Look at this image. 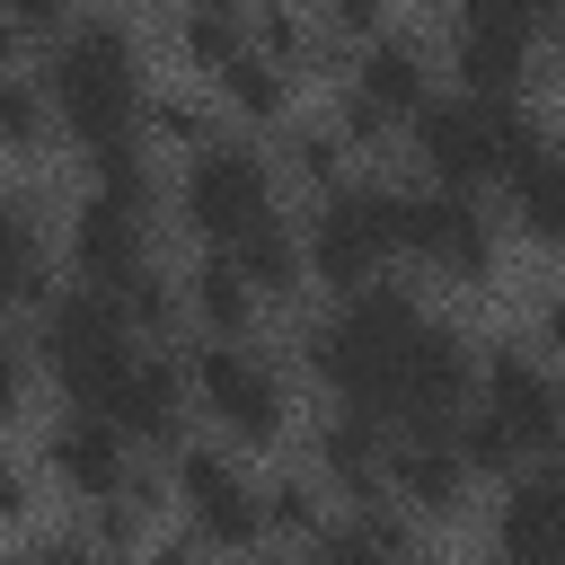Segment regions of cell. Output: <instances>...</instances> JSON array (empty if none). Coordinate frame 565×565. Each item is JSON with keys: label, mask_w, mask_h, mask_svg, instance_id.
<instances>
[{"label": "cell", "mask_w": 565, "mask_h": 565, "mask_svg": "<svg viewBox=\"0 0 565 565\" xmlns=\"http://www.w3.org/2000/svg\"><path fill=\"white\" fill-rule=\"evenodd\" d=\"M44 477L71 494V503H106L124 477H132V441L97 415V406H62L44 424Z\"/></svg>", "instance_id": "cell-15"}, {"label": "cell", "mask_w": 565, "mask_h": 565, "mask_svg": "<svg viewBox=\"0 0 565 565\" xmlns=\"http://www.w3.org/2000/svg\"><path fill=\"white\" fill-rule=\"evenodd\" d=\"M44 97H53V132H71L79 150L115 141V132H141V44L124 18H71L53 35V62H44Z\"/></svg>", "instance_id": "cell-1"}, {"label": "cell", "mask_w": 565, "mask_h": 565, "mask_svg": "<svg viewBox=\"0 0 565 565\" xmlns=\"http://www.w3.org/2000/svg\"><path fill=\"white\" fill-rule=\"evenodd\" d=\"M477 406L512 433L521 459H547L565 441V380H556V362L539 344H494L477 362Z\"/></svg>", "instance_id": "cell-9"}, {"label": "cell", "mask_w": 565, "mask_h": 565, "mask_svg": "<svg viewBox=\"0 0 565 565\" xmlns=\"http://www.w3.org/2000/svg\"><path fill=\"white\" fill-rule=\"evenodd\" d=\"M512 221L530 230V238H547V247H565V141H530L521 159H512Z\"/></svg>", "instance_id": "cell-21"}, {"label": "cell", "mask_w": 565, "mask_h": 565, "mask_svg": "<svg viewBox=\"0 0 565 565\" xmlns=\"http://www.w3.org/2000/svg\"><path fill=\"white\" fill-rule=\"evenodd\" d=\"M291 9H318V0H291Z\"/></svg>", "instance_id": "cell-44"}, {"label": "cell", "mask_w": 565, "mask_h": 565, "mask_svg": "<svg viewBox=\"0 0 565 565\" xmlns=\"http://www.w3.org/2000/svg\"><path fill=\"white\" fill-rule=\"evenodd\" d=\"M344 88H353L380 124H415V106L433 97V62H424V44H415V35H388V26H380V35L362 44V62H353V79H344Z\"/></svg>", "instance_id": "cell-18"}, {"label": "cell", "mask_w": 565, "mask_h": 565, "mask_svg": "<svg viewBox=\"0 0 565 565\" xmlns=\"http://www.w3.org/2000/svg\"><path fill=\"white\" fill-rule=\"evenodd\" d=\"M494 565H565V459L512 468L494 503Z\"/></svg>", "instance_id": "cell-13"}, {"label": "cell", "mask_w": 565, "mask_h": 565, "mask_svg": "<svg viewBox=\"0 0 565 565\" xmlns=\"http://www.w3.org/2000/svg\"><path fill=\"white\" fill-rule=\"evenodd\" d=\"M132 327H124V309L97 291V282H71V291H53L44 300V318H35V353H44V371L71 388V406H97L106 388H115V371L132 362Z\"/></svg>", "instance_id": "cell-5"}, {"label": "cell", "mask_w": 565, "mask_h": 565, "mask_svg": "<svg viewBox=\"0 0 565 565\" xmlns=\"http://www.w3.org/2000/svg\"><path fill=\"white\" fill-rule=\"evenodd\" d=\"M141 132L185 141V150H194V141H212V124H203V106H194V97H150V106H141Z\"/></svg>", "instance_id": "cell-31"}, {"label": "cell", "mask_w": 565, "mask_h": 565, "mask_svg": "<svg viewBox=\"0 0 565 565\" xmlns=\"http://www.w3.org/2000/svg\"><path fill=\"white\" fill-rule=\"evenodd\" d=\"M185 9H230V18H247V0H185Z\"/></svg>", "instance_id": "cell-43"}, {"label": "cell", "mask_w": 565, "mask_h": 565, "mask_svg": "<svg viewBox=\"0 0 565 565\" xmlns=\"http://www.w3.org/2000/svg\"><path fill=\"white\" fill-rule=\"evenodd\" d=\"M380 486L415 512V521H450L477 486V468L459 459V433L450 424H397L388 433V459H380Z\"/></svg>", "instance_id": "cell-11"}, {"label": "cell", "mask_w": 565, "mask_h": 565, "mask_svg": "<svg viewBox=\"0 0 565 565\" xmlns=\"http://www.w3.org/2000/svg\"><path fill=\"white\" fill-rule=\"evenodd\" d=\"M309 459H318V486H335V494H380L388 424H380L371 406H344V397H335V415L309 424Z\"/></svg>", "instance_id": "cell-17"}, {"label": "cell", "mask_w": 565, "mask_h": 565, "mask_svg": "<svg viewBox=\"0 0 565 565\" xmlns=\"http://www.w3.org/2000/svg\"><path fill=\"white\" fill-rule=\"evenodd\" d=\"M44 300H53L44 221H35V203L0 194V309H44Z\"/></svg>", "instance_id": "cell-19"}, {"label": "cell", "mask_w": 565, "mask_h": 565, "mask_svg": "<svg viewBox=\"0 0 565 565\" xmlns=\"http://www.w3.org/2000/svg\"><path fill=\"white\" fill-rule=\"evenodd\" d=\"M0 9H9V26H18V35H62V26L79 18L71 0H0Z\"/></svg>", "instance_id": "cell-34"}, {"label": "cell", "mask_w": 565, "mask_h": 565, "mask_svg": "<svg viewBox=\"0 0 565 565\" xmlns=\"http://www.w3.org/2000/svg\"><path fill=\"white\" fill-rule=\"evenodd\" d=\"M318 565H388V556H380L353 521H327V530H318Z\"/></svg>", "instance_id": "cell-33"}, {"label": "cell", "mask_w": 565, "mask_h": 565, "mask_svg": "<svg viewBox=\"0 0 565 565\" xmlns=\"http://www.w3.org/2000/svg\"><path fill=\"white\" fill-rule=\"evenodd\" d=\"M415 159H424V177L433 185H494V177H512V159L539 141V124L521 115V97H477V88H459V97H424L415 106Z\"/></svg>", "instance_id": "cell-2"}, {"label": "cell", "mask_w": 565, "mask_h": 565, "mask_svg": "<svg viewBox=\"0 0 565 565\" xmlns=\"http://www.w3.org/2000/svg\"><path fill=\"white\" fill-rule=\"evenodd\" d=\"M26 512H35V468L0 450V521H26Z\"/></svg>", "instance_id": "cell-35"}, {"label": "cell", "mask_w": 565, "mask_h": 565, "mask_svg": "<svg viewBox=\"0 0 565 565\" xmlns=\"http://www.w3.org/2000/svg\"><path fill=\"white\" fill-rule=\"evenodd\" d=\"M256 309H265V300H256V282H247L221 247L185 274V318H194L203 335H247V327H256Z\"/></svg>", "instance_id": "cell-22"}, {"label": "cell", "mask_w": 565, "mask_h": 565, "mask_svg": "<svg viewBox=\"0 0 565 565\" xmlns=\"http://www.w3.org/2000/svg\"><path fill=\"white\" fill-rule=\"evenodd\" d=\"M530 18L512 9V0H459V35H450V71H459V88H477V97H521V79H530Z\"/></svg>", "instance_id": "cell-12"}, {"label": "cell", "mask_w": 565, "mask_h": 565, "mask_svg": "<svg viewBox=\"0 0 565 565\" xmlns=\"http://www.w3.org/2000/svg\"><path fill=\"white\" fill-rule=\"evenodd\" d=\"M177 44H185L194 71H221V62L247 44V18H230V9H185V18H177Z\"/></svg>", "instance_id": "cell-30"}, {"label": "cell", "mask_w": 565, "mask_h": 565, "mask_svg": "<svg viewBox=\"0 0 565 565\" xmlns=\"http://www.w3.org/2000/svg\"><path fill=\"white\" fill-rule=\"evenodd\" d=\"M132 265H150V203H115V194L88 185V203L71 212V274L106 291Z\"/></svg>", "instance_id": "cell-16"}, {"label": "cell", "mask_w": 565, "mask_h": 565, "mask_svg": "<svg viewBox=\"0 0 565 565\" xmlns=\"http://www.w3.org/2000/svg\"><path fill=\"white\" fill-rule=\"evenodd\" d=\"M177 212L203 247H230L256 212H274V159L256 141H194L185 150V177H177Z\"/></svg>", "instance_id": "cell-8"}, {"label": "cell", "mask_w": 565, "mask_h": 565, "mask_svg": "<svg viewBox=\"0 0 565 565\" xmlns=\"http://www.w3.org/2000/svg\"><path fill=\"white\" fill-rule=\"evenodd\" d=\"M344 159H353V141H344L335 124H291V132H282V177H300L309 194L344 185Z\"/></svg>", "instance_id": "cell-26"}, {"label": "cell", "mask_w": 565, "mask_h": 565, "mask_svg": "<svg viewBox=\"0 0 565 565\" xmlns=\"http://www.w3.org/2000/svg\"><path fill=\"white\" fill-rule=\"evenodd\" d=\"M397 256L477 291V282H494L503 238H494V212L468 185H397Z\"/></svg>", "instance_id": "cell-4"}, {"label": "cell", "mask_w": 565, "mask_h": 565, "mask_svg": "<svg viewBox=\"0 0 565 565\" xmlns=\"http://www.w3.org/2000/svg\"><path fill=\"white\" fill-rule=\"evenodd\" d=\"M18 71V26H9V9H0V79Z\"/></svg>", "instance_id": "cell-42"}, {"label": "cell", "mask_w": 565, "mask_h": 565, "mask_svg": "<svg viewBox=\"0 0 565 565\" xmlns=\"http://www.w3.org/2000/svg\"><path fill=\"white\" fill-rule=\"evenodd\" d=\"M44 141H53V97H44V79L9 71V79H0V150L35 159Z\"/></svg>", "instance_id": "cell-27"}, {"label": "cell", "mask_w": 565, "mask_h": 565, "mask_svg": "<svg viewBox=\"0 0 565 565\" xmlns=\"http://www.w3.org/2000/svg\"><path fill=\"white\" fill-rule=\"evenodd\" d=\"M18 565H97V547H88V539H44V547H26Z\"/></svg>", "instance_id": "cell-38"}, {"label": "cell", "mask_w": 565, "mask_h": 565, "mask_svg": "<svg viewBox=\"0 0 565 565\" xmlns=\"http://www.w3.org/2000/svg\"><path fill=\"white\" fill-rule=\"evenodd\" d=\"M212 88H221V106H230L238 124H282V106H291V71H274L256 44H238V53L212 71Z\"/></svg>", "instance_id": "cell-23"}, {"label": "cell", "mask_w": 565, "mask_h": 565, "mask_svg": "<svg viewBox=\"0 0 565 565\" xmlns=\"http://www.w3.org/2000/svg\"><path fill=\"white\" fill-rule=\"evenodd\" d=\"M486 565H494V556H486Z\"/></svg>", "instance_id": "cell-45"}, {"label": "cell", "mask_w": 565, "mask_h": 565, "mask_svg": "<svg viewBox=\"0 0 565 565\" xmlns=\"http://www.w3.org/2000/svg\"><path fill=\"white\" fill-rule=\"evenodd\" d=\"M300 256L327 291H353L371 274H388L397 256V185H327L300 221Z\"/></svg>", "instance_id": "cell-6"}, {"label": "cell", "mask_w": 565, "mask_h": 565, "mask_svg": "<svg viewBox=\"0 0 565 565\" xmlns=\"http://www.w3.org/2000/svg\"><path fill=\"white\" fill-rule=\"evenodd\" d=\"M530 344H539V353H565V291H547V300L530 309Z\"/></svg>", "instance_id": "cell-37"}, {"label": "cell", "mask_w": 565, "mask_h": 565, "mask_svg": "<svg viewBox=\"0 0 565 565\" xmlns=\"http://www.w3.org/2000/svg\"><path fill=\"white\" fill-rule=\"evenodd\" d=\"M327 35H380L388 26V0H318Z\"/></svg>", "instance_id": "cell-32"}, {"label": "cell", "mask_w": 565, "mask_h": 565, "mask_svg": "<svg viewBox=\"0 0 565 565\" xmlns=\"http://www.w3.org/2000/svg\"><path fill=\"white\" fill-rule=\"evenodd\" d=\"M150 565H212V547L185 530V539H159V547H150Z\"/></svg>", "instance_id": "cell-39"}, {"label": "cell", "mask_w": 565, "mask_h": 565, "mask_svg": "<svg viewBox=\"0 0 565 565\" xmlns=\"http://www.w3.org/2000/svg\"><path fill=\"white\" fill-rule=\"evenodd\" d=\"M177 503H185V530L212 547V556H247L265 539V512H256V486L238 477V459L221 441H177Z\"/></svg>", "instance_id": "cell-10"}, {"label": "cell", "mask_w": 565, "mask_h": 565, "mask_svg": "<svg viewBox=\"0 0 565 565\" xmlns=\"http://www.w3.org/2000/svg\"><path fill=\"white\" fill-rule=\"evenodd\" d=\"M106 300L124 309V327H132V335H168V327L185 318V282H168L159 265H132V274H115V282H106Z\"/></svg>", "instance_id": "cell-24"}, {"label": "cell", "mask_w": 565, "mask_h": 565, "mask_svg": "<svg viewBox=\"0 0 565 565\" xmlns=\"http://www.w3.org/2000/svg\"><path fill=\"white\" fill-rule=\"evenodd\" d=\"M256 512H265V539H318V530H327L318 477H265V486H256Z\"/></svg>", "instance_id": "cell-28"}, {"label": "cell", "mask_w": 565, "mask_h": 565, "mask_svg": "<svg viewBox=\"0 0 565 565\" xmlns=\"http://www.w3.org/2000/svg\"><path fill=\"white\" fill-rule=\"evenodd\" d=\"M185 406H194L185 362L159 353V344H132V362H124L115 388L97 397V415H106L124 441H177V433H185Z\"/></svg>", "instance_id": "cell-14"}, {"label": "cell", "mask_w": 565, "mask_h": 565, "mask_svg": "<svg viewBox=\"0 0 565 565\" xmlns=\"http://www.w3.org/2000/svg\"><path fill=\"white\" fill-rule=\"evenodd\" d=\"M185 388L230 441H282V424H291V380L247 335H203L185 353Z\"/></svg>", "instance_id": "cell-7"}, {"label": "cell", "mask_w": 565, "mask_h": 565, "mask_svg": "<svg viewBox=\"0 0 565 565\" xmlns=\"http://www.w3.org/2000/svg\"><path fill=\"white\" fill-rule=\"evenodd\" d=\"M547 79H556V88H565V18H556V26H547Z\"/></svg>", "instance_id": "cell-41"}, {"label": "cell", "mask_w": 565, "mask_h": 565, "mask_svg": "<svg viewBox=\"0 0 565 565\" xmlns=\"http://www.w3.org/2000/svg\"><path fill=\"white\" fill-rule=\"evenodd\" d=\"M88 177H97V194H115V203H150V141H141V132L97 141V150H88Z\"/></svg>", "instance_id": "cell-29"}, {"label": "cell", "mask_w": 565, "mask_h": 565, "mask_svg": "<svg viewBox=\"0 0 565 565\" xmlns=\"http://www.w3.org/2000/svg\"><path fill=\"white\" fill-rule=\"evenodd\" d=\"M247 44H256L274 71H291V79L318 62V35H309V18H300L291 0H256V18H247Z\"/></svg>", "instance_id": "cell-25"}, {"label": "cell", "mask_w": 565, "mask_h": 565, "mask_svg": "<svg viewBox=\"0 0 565 565\" xmlns=\"http://www.w3.org/2000/svg\"><path fill=\"white\" fill-rule=\"evenodd\" d=\"M18 397H26V353H18V335L0 327V424L18 415Z\"/></svg>", "instance_id": "cell-36"}, {"label": "cell", "mask_w": 565, "mask_h": 565, "mask_svg": "<svg viewBox=\"0 0 565 565\" xmlns=\"http://www.w3.org/2000/svg\"><path fill=\"white\" fill-rule=\"evenodd\" d=\"M512 9H521L530 26H556V18H565V0H512Z\"/></svg>", "instance_id": "cell-40"}, {"label": "cell", "mask_w": 565, "mask_h": 565, "mask_svg": "<svg viewBox=\"0 0 565 565\" xmlns=\"http://www.w3.org/2000/svg\"><path fill=\"white\" fill-rule=\"evenodd\" d=\"M477 397V344L450 327V318H415L380 371V397L371 415L397 433V424H450L459 406Z\"/></svg>", "instance_id": "cell-3"}, {"label": "cell", "mask_w": 565, "mask_h": 565, "mask_svg": "<svg viewBox=\"0 0 565 565\" xmlns=\"http://www.w3.org/2000/svg\"><path fill=\"white\" fill-rule=\"evenodd\" d=\"M221 256H230V265L256 282V300H291V291H300V274H309V256H300V230H291L282 212H256V221H247V230H238Z\"/></svg>", "instance_id": "cell-20"}]
</instances>
